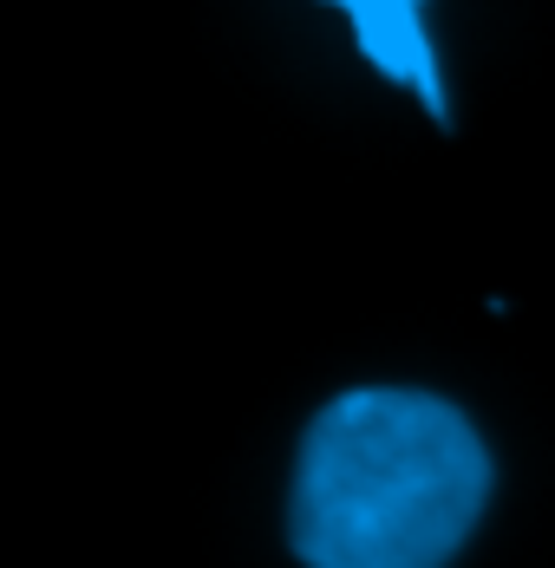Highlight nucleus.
<instances>
[{
	"mask_svg": "<svg viewBox=\"0 0 555 568\" xmlns=\"http://www.w3.org/2000/svg\"><path fill=\"white\" fill-rule=\"evenodd\" d=\"M360 40V53L373 59V72L392 79L398 92H412L425 112L451 124V99H444V72L425 33V0H333Z\"/></svg>",
	"mask_w": 555,
	"mask_h": 568,
	"instance_id": "nucleus-2",
	"label": "nucleus"
},
{
	"mask_svg": "<svg viewBox=\"0 0 555 568\" xmlns=\"http://www.w3.org/2000/svg\"><path fill=\"white\" fill-rule=\"evenodd\" d=\"M491 490L471 412L418 386H346L301 432L287 549L301 568H451Z\"/></svg>",
	"mask_w": 555,
	"mask_h": 568,
	"instance_id": "nucleus-1",
	"label": "nucleus"
}]
</instances>
